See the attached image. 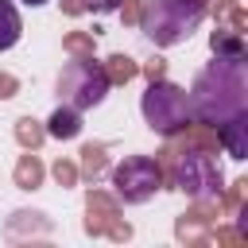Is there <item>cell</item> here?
Listing matches in <instances>:
<instances>
[{"label": "cell", "instance_id": "obj_17", "mask_svg": "<svg viewBox=\"0 0 248 248\" xmlns=\"http://www.w3.org/2000/svg\"><path fill=\"white\" fill-rule=\"evenodd\" d=\"M23 35V19L12 0H0V50H12Z\"/></svg>", "mask_w": 248, "mask_h": 248}, {"label": "cell", "instance_id": "obj_28", "mask_svg": "<svg viewBox=\"0 0 248 248\" xmlns=\"http://www.w3.org/2000/svg\"><path fill=\"white\" fill-rule=\"evenodd\" d=\"M58 4H62V12H66V16H74V19H78V16H85L81 0H58Z\"/></svg>", "mask_w": 248, "mask_h": 248}, {"label": "cell", "instance_id": "obj_6", "mask_svg": "<svg viewBox=\"0 0 248 248\" xmlns=\"http://www.w3.org/2000/svg\"><path fill=\"white\" fill-rule=\"evenodd\" d=\"M112 190H116V202H124V205H143L147 198H155V190H163L155 159L151 155H128L112 170Z\"/></svg>", "mask_w": 248, "mask_h": 248}, {"label": "cell", "instance_id": "obj_30", "mask_svg": "<svg viewBox=\"0 0 248 248\" xmlns=\"http://www.w3.org/2000/svg\"><path fill=\"white\" fill-rule=\"evenodd\" d=\"M198 4H213V0H198Z\"/></svg>", "mask_w": 248, "mask_h": 248}, {"label": "cell", "instance_id": "obj_3", "mask_svg": "<svg viewBox=\"0 0 248 248\" xmlns=\"http://www.w3.org/2000/svg\"><path fill=\"white\" fill-rule=\"evenodd\" d=\"M140 112L147 120L151 132L174 140L186 124H190V101H186V89L159 78V81H147V93L140 97Z\"/></svg>", "mask_w": 248, "mask_h": 248}, {"label": "cell", "instance_id": "obj_15", "mask_svg": "<svg viewBox=\"0 0 248 248\" xmlns=\"http://www.w3.org/2000/svg\"><path fill=\"white\" fill-rule=\"evenodd\" d=\"M209 50H213V58H244V35L217 19V31L209 35Z\"/></svg>", "mask_w": 248, "mask_h": 248}, {"label": "cell", "instance_id": "obj_19", "mask_svg": "<svg viewBox=\"0 0 248 248\" xmlns=\"http://www.w3.org/2000/svg\"><path fill=\"white\" fill-rule=\"evenodd\" d=\"M225 190V186H221ZM244 198H248V178H236L225 194H217V209L225 217H236V209H244Z\"/></svg>", "mask_w": 248, "mask_h": 248}, {"label": "cell", "instance_id": "obj_11", "mask_svg": "<svg viewBox=\"0 0 248 248\" xmlns=\"http://www.w3.org/2000/svg\"><path fill=\"white\" fill-rule=\"evenodd\" d=\"M174 151H209L217 155L221 140H217V128L213 124H202V120H190L182 132H178V143H170Z\"/></svg>", "mask_w": 248, "mask_h": 248}, {"label": "cell", "instance_id": "obj_5", "mask_svg": "<svg viewBox=\"0 0 248 248\" xmlns=\"http://www.w3.org/2000/svg\"><path fill=\"white\" fill-rule=\"evenodd\" d=\"M225 186V174L209 151H174V178L170 190H182L186 198H217Z\"/></svg>", "mask_w": 248, "mask_h": 248}, {"label": "cell", "instance_id": "obj_16", "mask_svg": "<svg viewBox=\"0 0 248 248\" xmlns=\"http://www.w3.org/2000/svg\"><path fill=\"white\" fill-rule=\"evenodd\" d=\"M101 66H105V78H108V85H128V81L140 74V62H136L132 54H124V50L108 54Z\"/></svg>", "mask_w": 248, "mask_h": 248}, {"label": "cell", "instance_id": "obj_21", "mask_svg": "<svg viewBox=\"0 0 248 248\" xmlns=\"http://www.w3.org/2000/svg\"><path fill=\"white\" fill-rule=\"evenodd\" d=\"M50 174H54V182H58L62 190L78 186V163H74V159H62V155H58V159L50 163Z\"/></svg>", "mask_w": 248, "mask_h": 248}, {"label": "cell", "instance_id": "obj_13", "mask_svg": "<svg viewBox=\"0 0 248 248\" xmlns=\"http://www.w3.org/2000/svg\"><path fill=\"white\" fill-rule=\"evenodd\" d=\"M43 178H46V167H43V159H39L35 151H27V155L16 159V167H12V182H16V190H39Z\"/></svg>", "mask_w": 248, "mask_h": 248}, {"label": "cell", "instance_id": "obj_24", "mask_svg": "<svg viewBox=\"0 0 248 248\" xmlns=\"http://www.w3.org/2000/svg\"><path fill=\"white\" fill-rule=\"evenodd\" d=\"M140 70H143V78H147V81H159V78H167V58H159V54H155V58H151V62H143Z\"/></svg>", "mask_w": 248, "mask_h": 248}, {"label": "cell", "instance_id": "obj_22", "mask_svg": "<svg viewBox=\"0 0 248 248\" xmlns=\"http://www.w3.org/2000/svg\"><path fill=\"white\" fill-rule=\"evenodd\" d=\"M205 240H217V244H248V236H244L236 225H217V229L209 225V236H205Z\"/></svg>", "mask_w": 248, "mask_h": 248}, {"label": "cell", "instance_id": "obj_9", "mask_svg": "<svg viewBox=\"0 0 248 248\" xmlns=\"http://www.w3.org/2000/svg\"><path fill=\"white\" fill-rule=\"evenodd\" d=\"M50 229H54V221L43 213V209H16L8 221H4V236L16 244V240H23V236H50Z\"/></svg>", "mask_w": 248, "mask_h": 248}, {"label": "cell", "instance_id": "obj_10", "mask_svg": "<svg viewBox=\"0 0 248 248\" xmlns=\"http://www.w3.org/2000/svg\"><path fill=\"white\" fill-rule=\"evenodd\" d=\"M217 140H221V147H225L229 159H236V163L248 159V112H240V116L217 124Z\"/></svg>", "mask_w": 248, "mask_h": 248}, {"label": "cell", "instance_id": "obj_2", "mask_svg": "<svg viewBox=\"0 0 248 248\" xmlns=\"http://www.w3.org/2000/svg\"><path fill=\"white\" fill-rule=\"evenodd\" d=\"M202 19H205V4L198 0H143L140 31L155 46H178L198 31Z\"/></svg>", "mask_w": 248, "mask_h": 248}, {"label": "cell", "instance_id": "obj_20", "mask_svg": "<svg viewBox=\"0 0 248 248\" xmlns=\"http://www.w3.org/2000/svg\"><path fill=\"white\" fill-rule=\"evenodd\" d=\"M93 46H97V35H89V31H66L62 35V50L70 58H93Z\"/></svg>", "mask_w": 248, "mask_h": 248}, {"label": "cell", "instance_id": "obj_8", "mask_svg": "<svg viewBox=\"0 0 248 248\" xmlns=\"http://www.w3.org/2000/svg\"><path fill=\"white\" fill-rule=\"evenodd\" d=\"M116 217H120L116 194L97 190V182H93V190L85 194V232H89V236H105V229H108Z\"/></svg>", "mask_w": 248, "mask_h": 248}, {"label": "cell", "instance_id": "obj_25", "mask_svg": "<svg viewBox=\"0 0 248 248\" xmlns=\"http://www.w3.org/2000/svg\"><path fill=\"white\" fill-rule=\"evenodd\" d=\"M16 93H19V78L8 74V70H0V101H12Z\"/></svg>", "mask_w": 248, "mask_h": 248}, {"label": "cell", "instance_id": "obj_4", "mask_svg": "<svg viewBox=\"0 0 248 248\" xmlns=\"http://www.w3.org/2000/svg\"><path fill=\"white\" fill-rule=\"evenodd\" d=\"M105 93H108V78L97 58H74L70 66H62V74H58L62 105H74L78 112H85V108H97L105 101Z\"/></svg>", "mask_w": 248, "mask_h": 248}, {"label": "cell", "instance_id": "obj_7", "mask_svg": "<svg viewBox=\"0 0 248 248\" xmlns=\"http://www.w3.org/2000/svg\"><path fill=\"white\" fill-rule=\"evenodd\" d=\"M217 217H221L217 198H198L186 213H178V217H174V236H178L182 244H205L209 225H213Z\"/></svg>", "mask_w": 248, "mask_h": 248}, {"label": "cell", "instance_id": "obj_27", "mask_svg": "<svg viewBox=\"0 0 248 248\" xmlns=\"http://www.w3.org/2000/svg\"><path fill=\"white\" fill-rule=\"evenodd\" d=\"M81 8L85 12H97V16H108V12L120 8V0H81Z\"/></svg>", "mask_w": 248, "mask_h": 248}, {"label": "cell", "instance_id": "obj_12", "mask_svg": "<svg viewBox=\"0 0 248 248\" xmlns=\"http://www.w3.org/2000/svg\"><path fill=\"white\" fill-rule=\"evenodd\" d=\"M43 128H46V136H54V140H78V136H81V112H78L74 105H58Z\"/></svg>", "mask_w": 248, "mask_h": 248}, {"label": "cell", "instance_id": "obj_29", "mask_svg": "<svg viewBox=\"0 0 248 248\" xmlns=\"http://www.w3.org/2000/svg\"><path fill=\"white\" fill-rule=\"evenodd\" d=\"M23 4H27V8H39V4H46V0H23Z\"/></svg>", "mask_w": 248, "mask_h": 248}, {"label": "cell", "instance_id": "obj_18", "mask_svg": "<svg viewBox=\"0 0 248 248\" xmlns=\"http://www.w3.org/2000/svg\"><path fill=\"white\" fill-rule=\"evenodd\" d=\"M12 136H16V143H19L23 151H39L43 140H46V128H43V120H35V116H19L16 128H12Z\"/></svg>", "mask_w": 248, "mask_h": 248}, {"label": "cell", "instance_id": "obj_1", "mask_svg": "<svg viewBox=\"0 0 248 248\" xmlns=\"http://www.w3.org/2000/svg\"><path fill=\"white\" fill-rule=\"evenodd\" d=\"M186 101H190V120H202L213 128L248 112V62L244 58H213L209 66L198 70Z\"/></svg>", "mask_w": 248, "mask_h": 248}, {"label": "cell", "instance_id": "obj_23", "mask_svg": "<svg viewBox=\"0 0 248 248\" xmlns=\"http://www.w3.org/2000/svg\"><path fill=\"white\" fill-rule=\"evenodd\" d=\"M120 23L124 27H140V12H143V0H120Z\"/></svg>", "mask_w": 248, "mask_h": 248}, {"label": "cell", "instance_id": "obj_14", "mask_svg": "<svg viewBox=\"0 0 248 248\" xmlns=\"http://www.w3.org/2000/svg\"><path fill=\"white\" fill-rule=\"evenodd\" d=\"M105 170H108V151H105V143H85V147L78 151V178L101 182Z\"/></svg>", "mask_w": 248, "mask_h": 248}, {"label": "cell", "instance_id": "obj_26", "mask_svg": "<svg viewBox=\"0 0 248 248\" xmlns=\"http://www.w3.org/2000/svg\"><path fill=\"white\" fill-rule=\"evenodd\" d=\"M105 236H108V240H132V225H128L124 217H116V221L105 229Z\"/></svg>", "mask_w": 248, "mask_h": 248}]
</instances>
